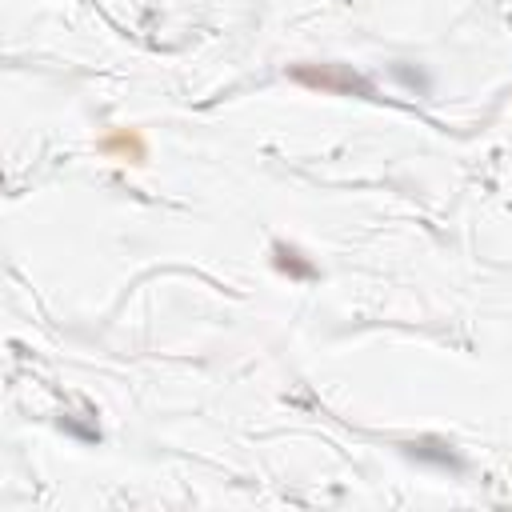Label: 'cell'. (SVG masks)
I'll use <instances>...</instances> for the list:
<instances>
[{"label": "cell", "instance_id": "cell-1", "mask_svg": "<svg viewBox=\"0 0 512 512\" xmlns=\"http://www.w3.org/2000/svg\"><path fill=\"white\" fill-rule=\"evenodd\" d=\"M292 80L304 84V88H316V92H328V96H376L372 84L364 76H356L352 68L344 64H296L292 68Z\"/></svg>", "mask_w": 512, "mask_h": 512}, {"label": "cell", "instance_id": "cell-2", "mask_svg": "<svg viewBox=\"0 0 512 512\" xmlns=\"http://www.w3.org/2000/svg\"><path fill=\"white\" fill-rule=\"evenodd\" d=\"M100 152L116 156V160H128V164H144L148 160V144H144V136L136 128H112L100 140Z\"/></svg>", "mask_w": 512, "mask_h": 512}, {"label": "cell", "instance_id": "cell-3", "mask_svg": "<svg viewBox=\"0 0 512 512\" xmlns=\"http://www.w3.org/2000/svg\"><path fill=\"white\" fill-rule=\"evenodd\" d=\"M272 264H276L284 276H292V280H312V276H316V264L304 260V252L292 248V244H284V240L272 244Z\"/></svg>", "mask_w": 512, "mask_h": 512}]
</instances>
